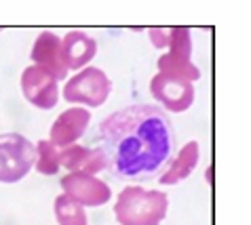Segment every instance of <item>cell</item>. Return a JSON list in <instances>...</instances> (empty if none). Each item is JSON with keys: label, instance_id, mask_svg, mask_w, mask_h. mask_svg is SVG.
I'll return each instance as SVG.
<instances>
[{"label": "cell", "instance_id": "6da1fadb", "mask_svg": "<svg viewBox=\"0 0 251 225\" xmlns=\"http://www.w3.org/2000/svg\"><path fill=\"white\" fill-rule=\"evenodd\" d=\"M100 150L118 177H150L173 158V124L158 105H127L100 122Z\"/></svg>", "mask_w": 251, "mask_h": 225}, {"label": "cell", "instance_id": "7a4b0ae2", "mask_svg": "<svg viewBox=\"0 0 251 225\" xmlns=\"http://www.w3.org/2000/svg\"><path fill=\"white\" fill-rule=\"evenodd\" d=\"M169 213V196L160 189L127 185L114 202L118 225H160Z\"/></svg>", "mask_w": 251, "mask_h": 225}, {"label": "cell", "instance_id": "3957f363", "mask_svg": "<svg viewBox=\"0 0 251 225\" xmlns=\"http://www.w3.org/2000/svg\"><path fill=\"white\" fill-rule=\"evenodd\" d=\"M112 95V80L110 76L100 68L89 66L80 72H76L72 78H68L61 90V97L72 103L80 105L87 110L101 108L108 101V97Z\"/></svg>", "mask_w": 251, "mask_h": 225}, {"label": "cell", "instance_id": "277c9868", "mask_svg": "<svg viewBox=\"0 0 251 225\" xmlns=\"http://www.w3.org/2000/svg\"><path fill=\"white\" fill-rule=\"evenodd\" d=\"M36 147L19 133L0 135V183L13 185L25 179L34 168Z\"/></svg>", "mask_w": 251, "mask_h": 225}, {"label": "cell", "instance_id": "5b68a950", "mask_svg": "<svg viewBox=\"0 0 251 225\" xmlns=\"http://www.w3.org/2000/svg\"><path fill=\"white\" fill-rule=\"evenodd\" d=\"M150 95L158 103L160 110H167L171 114L188 112L192 108L194 99H197V90H194L192 82L160 72H156L150 78Z\"/></svg>", "mask_w": 251, "mask_h": 225}, {"label": "cell", "instance_id": "8992f818", "mask_svg": "<svg viewBox=\"0 0 251 225\" xmlns=\"http://www.w3.org/2000/svg\"><path fill=\"white\" fill-rule=\"evenodd\" d=\"M61 194L78 202L82 208H97L112 200V187L95 175L87 173H68L59 181Z\"/></svg>", "mask_w": 251, "mask_h": 225}, {"label": "cell", "instance_id": "52a82bcc", "mask_svg": "<svg viewBox=\"0 0 251 225\" xmlns=\"http://www.w3.org/2000/svg\"><path fill=\"white\" fill-rule=\"evenodd\" d=\"M19 87L25 101L38 110H53L59 103V82L38 66H27L22 72Z\"/></svg>", "mask_w": 251, "mask_h": 225}, {"label": "cell", "instance_id": "ba28073f", "mask_svg": "<svg viewBox=\"0 0 251 225\" xmlns=\"http://www.w3.org/2000/svg\"><path fill=\"white\" fill-rule=\"evenodd\" d=\"M89 122H91V110L80 108V105H70L51 124L49 141L53 145H57L59 150L78 143V139L85 135L89 129Z\"/></svg>", "mask_w": 251, "mask_h": 225}, {"label": "cell", "instance_id": "9c48e42d", "mask_svg": "<svg viewBox=\"0 0 251 225\" xmlns=\"http://www.w3.org/2000/svg\"><path fill=\"white\" fill-rule=\"evenodd\" d=\"M32 66L43 68L57 82H64L68 78V68L64 66L61 57V36L53 32H40L32 45L30 51Z\"/></svg>", "mask_w": 251, "mask_h": 225}, {"label": "cell", "instance_id": "30bf717a", "mask_svg": "<svg viewBox=\"0 0 251 225\" xmlns=\"http://www.w3.org/2000/svg\"><path fill=\"white\" fill-rule=\"evenodd\" d=\"M59 164L68 173H87V175H100L101 171L110 168L108 158L100 147H85V145H68L59 150Z\"/></svg>", "mask_w": 251, "mask_h": 225}, {"label": "cell", "instance_id": "8fae6325", "mask_svg": "<svg viewBox=\"0 0 251 225\" xmlns=\"http://www.w3.org/2000/svg\"><path fill=\"white\" fill-rule=\"evenodd\" d=\"M97 55V42L87 32L72 30L61 38V57H64V66L74 72L89 68V63L95 59Z\"/></svg>", "mask_w": 251, "mask_h": 225}, {"label": "cell", "instance_id": "7c38bea8", "mask_svg": "<svg viewBox=\"0 0 251 225\" xmlns=\"http://www.w3.org/2000/svg\"><path fill=\"white\" fill-rule=\"evenodd\" d=\"M201 160V145L199 141H188L179 147V152L169 160V164L165 166V173L158 177L160 185H177L186 181L194 173V168L199 166Z\"/></svg>", "mask_w": 251, "mask_h": 225}, {"label": "cell", "instance_id": "4fadbf2b", "mask_svg": "<svg viewBox=\"0 0 251 225\" xmlns=\"http://www.w3.org/2000/svg\"><path fill=\"white\" fill-rule=\"evenodd\" d=\"M156 68L160 74H169V76H177L188 82H197L201 78V69L197 68V63L192 59L179 57V55H171V53H163L156 61Z\"/></svg>", "mask_w": 251, "mask_h": 225}, {"label": "cell", "instance_id": "5bb4252c", "mask_svg": "<svg viewBox=\"0 0 251 225\" xmlns=\"http://www.w3.org/2000/svg\"><path fill=\"white\" fill-rule=\"evenodd\" d=\"M53 213L59 225H89L87 208H82L78 202L68 198L66 194H59L53 202Z\"/></svg>", "mask_w": 251, "mask_h": 225}, {"label": "cell", "instance_id": "9a60e30c", "mask_svg": "<svg viewBox=\"0 0 251 225\" xmlns=\"http://www.w3.org/2000/svg\"><path fill=\"white\" fill-rule=\"evenodd\" d=\"M36 147V160H34V168L36 173L40 175H57L61 171V164H59V147L53 145L49 139H40V141L34 145Z\"/></svg>", "mask_w": 251, "mask_h": 225}, {"label": "cell", "instance_id": "2e32d148", "mask_svg": "<svg viewBox=\"0 0 251 225\" xmlns=\"http://www.w3.org/2000/svg\"><path fill=\"white\" fill-rule=\"evenodd\" d=\"M167 53L179 55V57H186V59H192V34H190L188 27H184V25L171 27Z\"/></svg>", "mask_w": 251, "mask_h": 225}, {"label": "cell", "instance_id": "e0dca14e", "mask_svg": "<svg viewBox=\"0 0 251 225\" xmlns=\"http://www.w3.org/2000/svg\"><path fill=\"white\" fill-rule=\"evenodd\" d=\"M169 34H171V27H150L148 38H150L154 48H158V51H167V46H169Z\"/></svg>", "mask_w": 251, "mask_h": 225}, {"label": "cell", "instance_id": "ac0fdd59", "mask_svg": "<svg viewBox=\"0 0 251 225\" xmlns=\"http://www.w3.org/2000/svg\"><path fill=\"white\" fill-rule=\"evenodd\" d=\"M207 183H209V185H213V166H209V168H207Z\"/></svg>", "mask_w": 251, "mask_h": 225}]
</instances>
